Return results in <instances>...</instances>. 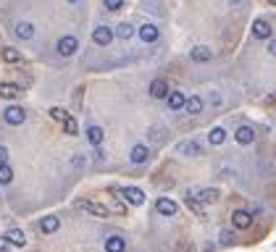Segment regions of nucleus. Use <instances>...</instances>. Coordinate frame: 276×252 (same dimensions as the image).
I'll return each instance as SVG.
<instances>
[{
  "instance_id": "35",
  "label": "nucleus",
  "mask_w": 276,
  "mask_h": 252,
  "mask_svg": "<svg viewBox=\"0 0 276 252\" xmlns=\"http://www.w3.org/2000/svg\"><path fill=\"white\" fill-rule=\"evenodd\" d=\"M208 100H211V105H221V95H218V92H211Z\"/></svg>"
},
{
  "instance_id": "23",
  "label": "nucleus",
  "mask_w": 276,
  "mask_h": 252,
  "mask_svg": "<svg viewBox=\"0 0 276 252\" xmlns=\"http://www.w3.org/2000/svg\"><path fill=\"white\" fill-rule=\"evenodd\" d=\"M103 137H106V134H103L100 126H87V142L92 147H100L103 145Z\"/></svg>"
},
{
  "instance_id": "38",
  "label": "nucleus",
  "mask_w": 276,
  "mask_h": 252,
  "mask_svg": "<svg viewBox=\"0 0 276 252\" xmlns=\"http://www.w3.org/2000/svg\"><path fill=\"white\" fill-rule=\"evenodd\" d=\"M6 247H8V239H6V234L0 236V252H6Z\"/></svg>"
},
{
  "instance_id": "2",
  "label": "nucleus",
  "mask_w": 276,
  "mask_h": 252,
  "mask_svg": "<svg viewBox=\"0 0 276 252\" xmlns=\"http://www.w3.org/2000/svg\"><path fill=\"white\" fill-rule=\"evenodd\" d=\"M3 121L8 123V126H21L27 121V110L21 108V105H8L6 110H3Z\"/></svg>"
},
{
  "instance_id": "19",
  "label": "nucleus",
  "mask_w": 276,
  "mask_h": 252,
  "mask_svg": "<svg viewBox=\"0 0 276 252\" xmlns=\"http://www.w3.org/2000/svg\"><path fill=\"white\" fill-rule=\"evenodd\" d=\"M106 252H126V239L119 236V234H113L106 239Z\"/></svg>"
},
{
  "instance_id": "40",
  "label": "nucleus",
  "mask_w": 276,
  "mask_h": 252,
  "mask_svg": "<svg viewBox=\"0 0 276 252\" xmlns=\"http://www.w3.org/2000/svg\"><path fill=\"white\" fill-rule=\"evenodd\" d=\"M268 6H276V0H268Z\"/></svg>"
},
{
  "instance_id": "8",
  "label": "nucleus",
  "mask_w": 276,
  "mask_h": 252,
  "mask_svg": "<svg viewBox=\"0 0 276 252\" xmlns=\"http://www.w3.org/2000/svg\"><path fill=\"white\" fill-rule=\"evenodd\" d=\"M190 58L195 63H208L213 58V50L211 48H205V45H195V48L190 50Z\"/></svg>"
},
{
  "instance_id": "29",
  "label": "nucleus",
  "mask_w": 276,
  "mask_h": 252,
  "mask_svg": "<svg viewBox=\"0 0 276 252\" xmlns=\"http://www.w3.org/2000/svg\"><path fill=\"white\" fill-rule=\"evenodd\" d=\"M63 132H66L68 137H76V134H79V123H76L74 116H68V118L63 121Z\"/></svg>"
},
{
  "instance_id": "3",
  "label": "nucleus",
  "mask_w": 276,
  "mask_h": 252,
  "mask_svg": "<svg viewBox=\"0 0 276 252\" xmlns=\"http://www.w3.org/2000/svg\"><path fill=\"white\" fill-rule=\"evenodd\" d=\"M119 194H121V200H124V202L134 205V208L145 205V192H142V189H137V187H124V189H119Z\"/></svg>"
},
{
  "instance_id": "15",
  "label": "nucleus",
  "mask_w": 276,
  "mask_h": 252,
  "mask_svg": "<svg viewBox=\"0 0 276 252\" xmlns=\"http://www.w3.org/2000/svg\"><path fill=\"white\" fill-rule=\"evenodd\" d=\"M58 228H61L58 215H45V218L40 221V231H42V234H55Z\"/></svg>"
},
{
  "instance_id": "28",
  "label": "nucleus",
  "mask_w": 276,
  "mask_h": 252,
  "mask_svg": "<svg viewBox=\"0 0 276 252\" xmlns=\"http://www.w3.org/2000/svg\"><path fill=\"white\" fill-rule=\"evenodd\" d=\"M14 181V168L8 163H0V184H11Z\"/></svg>"
},
{
  "instance_id": "14",
  "label": "nucleus",
  "mask_w": 276,
  "mask_h": 252,
  "mask_svg": "<svg viewBox=\"0 0 276 252\" xmlns=\"http://www.w3.org/2000/svg\"><path fill=\"white\" fill-rule=\"evenodd\" d=\"M147 158H150V147H147V145H134V147H132V153H129L132 163L140 166V163H145Z\"/></svg>"
},
{
  "instance_id": "33",
  "label": "nucleus",
  "mask_w": 276,
  "mask_h": 252,
  "mask_svg": "<svg viewBox=\"0 0 276 252\" xmlns=\"http://www.w3.org/2000/svg\"><path fill=\"white\" fill-rule=\"evenodd\" d=\"M103 6L116 14V11H121V8H124V0H103Z\"/></svg>"
},
{
  "instance_id": "30",
  "label": "nucleus",
  "mask_w": 276,
  "mask_h": 252,
  "mask_svg": "<svg viewBox=\"0 0 276 252\" xmlns=\"http://www.w3.org/2000/svg\"><path fill=\"white\" fill-rule=\"evenodd\" d=\"M198 197L203 200V202H216L218 200V189H200V194H198Z\"/></svg>"
},
{
  "instance_id": "9",
  "label": "nucleus",
  "mask_w": 276,
  "mask_h": 252,
  "mask_svg": "<svg viewBox=\"0 0 276 252\" xmlns=\"http://www.w3.org/2000/svg\"><path fill=\"white\" fill-rule=\"evenodd\" d=\"M14 34H16V40H32L34 37V24L32 21H16V27H14Z\"/></svg>"
},
{
  "instance_id": "20",
  "label": "nucleus",
  "mask_w": 276,
  "mask_h": 252,
  "mask_svg": "<svg viewBox=\"0 0 276 252\" xmlns=\"http://www.w3.org/2000/svg\"><path fill=\"white\" fill-rule=\"evenodd\" d=\"M166 102H168V110H181L184 102H187V97H184L179 89H171L168 97H166Z\"/></svg>"
},
{
  "instance_id": "16",
  "label": "nucleus",
  "mask_w": 276,
  "mask_h": 252,
  "mask_svg": "<svg viewBox=\"0 0 276 252\" xmlns=\"http://www.w3.org/2000/svg\"><path fill=\"white\" fill-rule=\"evenodd\" d=\"M232 223H234V228H247L252 223V213L250 210H234L232 213Z\"/></svg>"
},
{
  "instance_id": "24",
  "label": "nucleus",
  "mask_w": 276,
  "mask_h": 252,
  "mask_svg": "<svg viewBox=\"0 0 276 252\" xmlns=\"http://www.w3.org/2000/svg\"><path fill=\"white\" fill-rule=\"evenodd\" d=\"M6 239H8V244H14V247H24L27 244V236L19 231V228H11V231H6Z\"/></svg>"
},
{
  "instance_id": "21",
  "label": "nucleus",
  "mask_w": 276,
  "mask_h": 252,
  "mask_svg": "<svg viewBox=\"0 0 276 252\" xmlns=\"http://www.w3.org/2000/svg\"><path fill=\"white\" fill-rule=\"evenodd\" d=\"M134 34H137V29H134V24H129V21H121V24L116 27V37L121 42H129Z\"/></svg>"
},
{
  "instance_id": "6",
  "label": "nucleus",
  "mask_w": 276,
  "mask_h": 252,
  "mask_svg": "<svg viewBox=\"0 0 276 252\" xmlns=\"http://www.w3.org/2000/svg\"><path fill=\"white\" fill-rule=\"evenodd\" d=\"M137 34H140V40L142 42H147V45H153V42H158V37H160V32H158V27L153 24V21H145V24L137 29Z\"/></svg>"
},
{
  "instance_id": "22",
  "label": "nucleus",
  "mask_w": 276,
  "mask_h": 252,
  "mask_svg": "<svg viewBox=\"0 0 276 252\" xmlns=\"http://www.w3.org/2000/svg\"><path fill=\"white\" fill-rule=\"evenodd\" d=\"M203 97H198V95H192V97H187V102H184V110L190 113V116H200L203 113Z\"/></svg>"
},
{
  "instance_id": "7",
  "label": "nucleus",
  "mask_w": 276,
  "mask_h": 252,
  "mask_svg": "<svg viewBox=\"0 0 276 252\" xmlns=\"http://www.w3.org/2000/svg\"><path fill=\"white\" fill-rule=\"evenodd\" d=\"M166 140H168L166 126H150V129H147V142H150V147H160Z\"/></svg>"
},
{
  "instance_id": "12",
  "label": "nucleus",
  "mask_w": 276,
  "mask_h": 252,
  "mask_svg": "<svg viewBox=\"0 0 276 252\" xmlns=\"http://www.w3.org/2000/svg\"><path fill=\"white\" fill-rule=\"evenodd\" d=\"M82 205L87 208L89 215H95V218H108V215H111V210L106 208V205H100V202H95V200H84Z\"/></svg>"
},
{
  "instance_id": "26",
  "label": "nucleus",
  "mask_w": 276,
  "mask_h": 252,
  "mask_svg": "<svg viewBox=\"0 0 276 252\" xmlns=\"http://www.w3.org/2000/svg\"><path fill=\"white\" fill-rule=\"evenodd\" d=\"M0 55H3L6 63H21V53L16 48H3V50H0Z\"/></svg>"
},
{
  "instance_id": "32",
  "label": "nucleus",
  "mask_w": 276,
  "mask_h": 252,
  "mask_svg": "<svg viewBox=\"0 0 276 252\" xmlns=\"http://www.w3.org/2000/svg\"><path fill=\"white\" fill-rule=\"evenodd\" d=\"M218 242H221L224 247H232L234 244V234L232 231H221V234H218Z\"/></svg>"
},
{
  "instance_id": "25",
  "label": "nucleus",
  "mask_w": 276,
  "mask_h": 252,
  "mask_svg": "<svg viewBox=\"0 0 276 252\" xmlns=\"http://www.w3.org/2000/svg\"><path fill=\"white\" fill-rule=\"evenodd\" d=\"M208 142L216 145V147H218V145H224V142H226V132L221 129V126H213V129L208 132Z\"/></svg>"
},
{
  "instance_id": "37",
  "label": "nucleus",
  "mask_w": 276,
  "mask_h": 252,
  "mask_svg": "<svg viewBox=\"0 0 276 252\" xmlns=\"http://www.w3.org/2000/svg\"><path fill=\"white\" fill-rule=\"evenodd\" d=\"M268 55H276V40H268Z\"/></svg>"
},
{
  "instance_id": "18",
  "label": "nucleus",
  "mask_w": 276,
  "mask_h": 252,
  "mask_svg": "<svg viewBox=\"0 0 276 252\" xmlns=\"http://www.w3.org/2000/svg\"><path fill=\"white\" fill-rule=\"evenodd\" d=\"M19 95H21V87H19V84L0 82V97H3V100H16Z\"/></svg>"
},
{
  "instance_id": "1",
  "label": "nucleus",
  "mask_w": 276,
  "mask_h": 252,
  "mask_svg": "<svg viewBox=\"0 0 276 252\" xmlns=\"http://www.w3.org/2000/svg\"><path fill=\"white\" fill-rule=\"evenodd\" d=\"M76 50H79V40L74 37V34H66V37H61L58 42H55V53H58L61 58H71Z\"/></svg>"
},
{
  "instance_id": "11",
  "label": "nucleus",
  "mask_w": 276,
  "mask_h": 252,
  "mask_svg": "<svg viewBox=\"0 0 276 252\" xmlns=\"http://www.w3.org/2000/svg\"><path fill=\"white\" fill-rule=\"evenodd\" d=\"M252 37L255 40H271V24L268 21H263V19L252 21Z\"/></svg>"
},
{
  "instance_id": "39",
  "label": "nucleus",
  "mask_w": 276,
  "mask_h": 252,
  "mask_svg": "<svg viewBox=\"0 0 276 252\" xmlns=\"http://www.w3.org/2000/svg\"><path fill=\"white\" fill-rule=\"evenodd\" d=\"M66 3H71V6H76V3H82V0H66Z\"/></svg>"
},
{
  "instance_id": "5",
  "label": "nucleus",
  "mask_w": 276,
  "mask_h": 252,
  "mask_svg": "<svg viewBox=\"0 0 276 252\" xmlns=\"http://www.w3.org/2000/svg\"><path fill=\"white\" fill-rule=\"evenodd\" d=\"M155 210H158L160 215H166V218H174V215L179 213V205L171 200V197H158V200H155Z\"/></svg>"
},
{
  "instance_id": "27",
  "label": "nucleus",
  "mask_w": 276,
  "mask_h": 252,
  "mask_svg": "<svg viewBox=\"0 0 276 252\" xmlns=\"http://www.w3.org/2000/svg\"><path fill=\"white\" fill-rule=\"evenodd\" d=\"M184 202H187V208H190L192 213H198V215L205 213V210H203V200H200V197H192V194H187V197H184Z\"/></svg>"
},
{
  "instance_id": "10",
  "label": "nucleus",
  "mask_w": 276,
  "mask_h": 252,
  "mask_svg": "<svg viewBox=\"0 0 276 252\" xmlns=\"http://www.w3.org/2000/svg\"><path fill=\"white\" fill-rule=\"evenodd\" d=\"M168 92H171V87H168L166 79H155V82L150 84V97H155V100H166Z\"/></svg>"
},
{
  "instance_id": "31",
  "label": "nucleus",
  "mask_w": 276,
  "mask_h": 252,
  "mask_svg": "<svg viewBox=\"0 0 276 252\" xmlns=\"http://www.w3.org/2000/svg\"><path fill=\"white\" fill-rule=\"evenodd\" d=\"M50 118H53V121H61V123H63V121L68 118V113H66V108H58V105H55V108H50Z\"/></svg>"
},
{
  "instance_id": "4",
  "label": "nucleus",
  "mask_w": 276,
  "mask_h": 252,
  "mask_svg": "<svg viewBox=\"0 0 276 252\" xmlns=\"http://www.w3.org/2000/svg\"><path fill=\"white\" fill-rule=\"evenodd\" d=\"M113 37H116V32H113L111 27H95V32H92V42L100 45V48H108V45L113 42Z\"/></svg>"
},
{
  "instance_id": "17",
  "label": "nucleus",
  "mask_w": 276,
  "mask_h": 252,
  "mask_svg": "<svg viewBox=\"0 0 276 252\" xmlns=\"http://www.w3.org/2000/svg\"><path fill=\"white\" fill-rule=\"evenodd\" d=\"M179 153H181V155L200 158V155H203V147H200V142H195V140H187V142H181V145H179Z\"/></svg>"
},
{
  "instance_id": "34",
  "label": "nucleus",
  "mask_w": 276,
  "mask_h": 252,
  "mask_svg": "<svg viewBox=\"0 0 276 252\" xmlns=\"http://www.w3.org/2000/svg\"><path fill=\"white\" fill-rule=\"evenodd\" d=\"M0 163H8V147L0 145Z\"/></svg>"
},
{
  "instance_id": "13",
  "label": "nucleus",
  "mask_w": 276,
  "mask_h": 252,
  "mask_svg": "<svg viewBox=\"0 0 276 252\" xmlns=\"http://www.w3.org/2000/svg\"><path fill=\"white\" fill-rule=\"evenodd\" d=\"M234 140L239 145H252L255 142V129H252V126H239V129L234 132Z\"/></svg>"
},
{
  "instance_id": "36",
  "label": "nucleus",
  "mask_w": 276,
  "mask_h": 252,
  "mask_svg": "<svg viewBox=\"0 0 276 252\" xmlns=\"http://www.w3.org/2000/svg\"><path fill=\"white\" fill-rule=\"evenodd\" d=\"M74 105L82 108V89H76V92H74Z\"/></svg>"
}]
</instances>
